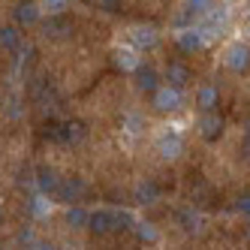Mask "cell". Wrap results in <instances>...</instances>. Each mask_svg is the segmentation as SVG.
<instances>
[{"instance_id": "6da1fadb", "label": "cell", "mask_w": 250, "mask_h": 250, "mask_svg": "<svg viewBox=\"0 0 250 250\" xmlns=\"http://www.w3.org/2000/svg\"><path fill=\"white\" fill-rule=\"evenodd\" d=\"M181 148H184V142H181V136H178L175 130H166V133L157 136V151L163 157H178Z\"/></svg>"}, {"instance_id": "7a4b0ae2", "label": "cell", "mask_w": 250, "mask_h": 250, "mask_svg": "<svg viewBox=\"0 0 250 250\" xmlns=\"http://www.w3.org/2000/svg\"><path fill=\"white\" fill-rule=\"evenodd\" d=\"M154 105L160 112H172L181 105V94H178V87H160V91L154 94Z\"/></svg>"}, {"instance_id": "3957f363", "label": "cell", "mask_w": 250, "mask_h": 250, "mask_svg": "<svg viewBox=\"0 0 250 250\" xmlns=\"http://www.w3.org/2000/svg\"><path fill=\"white\" fill-rule=\"evenodd\" d=\"M247 63H250V51L244 45H232L226 51V66H232V69H247Z\"/></svg>"}, {"instance_id": "277c9868", "label": "cell", "mask_w": 250, "mask_h": 250, "mask_svg": "<svg viewBox=\"0 0 250 250\" xmlns=\"http://www.w3.org/2000/svg\"><path fill=\"white\" fill-rule=\"evenodd\" d=\"M199 105L205 112H211L214 105H217V91H214V87H202L199 91Z\"/></svg>"}, {"instance_id": "5b68a950", "label": "cell", "mask_w": 250, "mask_h": 250, "mask_svg": "<svg viewBox=\"0 0 250 250\" xmlns=\"http://www.w3.org/2000/svg\"><path fill=\"white\" fill-rule=\"evenodd\" d=\"M169 82H172L175 87L184 84V82H187V69H184L181 63H172V66H169Z\"/></svg>"}, {"instance_id": "8992f818", "label": "cell", "mask_w": 250, "mask_h": 250, "mask_svg": "<svg viewBox=\"0 0 250 250\" xmlns=\"http://www.w3.org/2000/svg\"><path fill=\"white\" fill-rule=\"evenodd\" d=\"M202 133L211 139V136H217L220 133V118H214V115H208V118H202Z\"/></svg>"}, {"instance_id": "52a82bcc", "label": "cell", "mask_w": 250, "mask_h": 250, "mask_svg": "<svg viewBox=\"0 0 250 250\" xmlns=\"http://www.w3.org/2000/svg\"><path fill=\"white\" fill-rule=\"evenodd\" d=\"M136 45H145V48H151L154 42H157V33L154 30H136Z\"/></svg>"}, {"instance_id": "ba28073f", "label": "cell", "mask_w": 250, "mask_h": 250, "mask_svg": "<svg viewBox=\"0 0 250 250\" xmlns=\"http://www.w3.org/2000/svg\"><path fill=\"white\" fill-rule=\"evenodd\" d=\"M118 63H121L124 69H136V66H139L136 55H133V51H127V48H124V51H118Z\"/></svg>"}, {"instance_id": "9c48e42d", "label": "cell", "mask_w": 250, "mask_h": 250, "mask_svg": "<svg viewBox=\"0 0 250 250\" xmlns=\"http://www.w3.org/2000/svg\"><path fill=\"white\" fill-rule=\"evenodd\" d=\"M181 45H184V48H199V45H202V37H196V33H187V37H181Z\"/></svg>"}, {"instance_id": "30bf717a", "label": "cell", "mask_w": 250, "mask_h": 250, "mask_svg": "<svg viewBox=\"0 0 250 250\" xmlns=\"http://www.w3.org/2000/svg\"><path fill=\"white\" fill-rule=\"evenodd\" d=\"M205 6H208V0H190V9L193 12H205Z\"/></svg>"}, {"instance_id": "8fae6325", "label": "cell", "mask_w": 250, "mask_h": 250, "mask_svg": "<svg viewBox=\"0 0 250 250\" xmlns=\"http://www.w3.org/2000/svg\"><path fill=\"white\" fill-rule=\"evenodd\" d=\"M142 87H154V73H145V76H142Z\"/></svg>"}, {"instance_id": "7c38bea8", "label": "cell", "mask_w": 250, "mask_h": 250, "mask_svg": "<svg viewBox=\"0 0 250 250\" xmlns=\"http://www.w3.org/2000/svg\"><path fill=\"white\" fill-rule=\"evenodd\" d=\"M48 6H55V9H61V6H63V0H48Z\"/></svg>"}]
</instances>
